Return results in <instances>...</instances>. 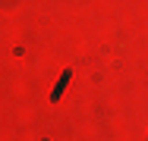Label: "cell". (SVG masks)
<instances>
[{
    "instance_id": "obj_1",
    "label": "cell",
    "mask_w": 148,
    "mask_h": 141,
    "mask_svg": "<svg viewBox=\"0 0 148 141\" xmlns=\"http://www.w3.org/2000/svg\"><path fill=\"white\" fill-rule=\"evenodd\" d=\"M69 79H73V69H63L60 82L54 85V91H51V100H60V97H63V91H66V85H69Z\"/></svg>"
}]
</instances>
